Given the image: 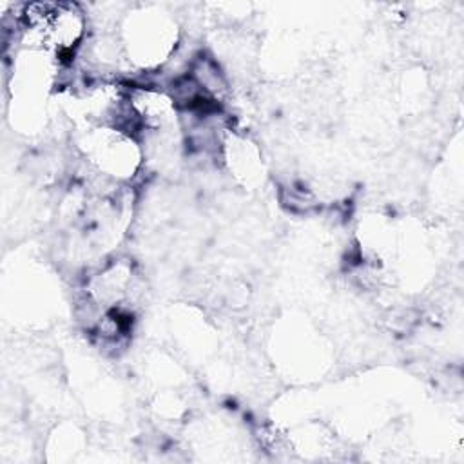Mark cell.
<instances>
[{
	"instance_id": "cell-1",
	"label": "cell",
	"mask_w": 464,
	"mask_h": 464,
	"mask_svg": "<svg viewBox=\"0 0 464 464\" xmlns=\"http://www.w3.org/2000/svg\"><path fill=\"white\" fill-rule=\"evenodd\" d=\"M80 147L92 167L109 179L125 181L141 167L143 152L130 132L111 125H91L80 136Z\"/></svg>"
},
{
	"instance_id": "cell-2",
	"label": "cell",
	"mask_w": 464,
	"mask_h": 464,
	"mask_svg": "<svg viewBox=\"0 0 464 464\" xmlns=\"http://www.w3.org/2000/svg\"><path fill=\"white\" fill-rule=\"evenodd\" d=\"M125 27V51L130 60L141 67H156L169 60L167 56L176 47L178 29L176 24L158 11L141 13L140 16H129Z\"/></svg>"
}]
</instances>
